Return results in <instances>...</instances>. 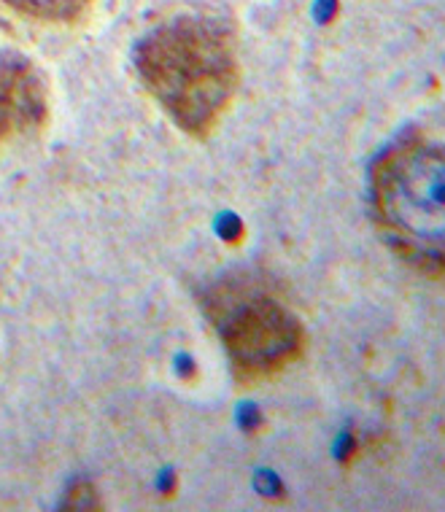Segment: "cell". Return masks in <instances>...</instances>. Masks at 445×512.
I'll return each mask as SVG.
<instances>
[{
  "label": "cell",
  "mask_w": 445,
  "mask_h": 512,
  "mask_svg": "<svg viewBox=\"0 0 445 512\" xmlns=\"http://www.w3.org/2000/svg\"><path fill=\"white\" fill-rule=\"evenodd\" d=\"M135 71L178 130L208 138L241 84L235 27L208 11H178L143 33Z\"/></svg>",
  "instance_id": "cell-1"
},
{
  "label": "cell",
  "mask_w": 445,
  "mask_h": 512,
  "mask_svg": "<svg viewBox=\"0 0 445 512\" xmlns=\"http://www.w3.org/2000/svg\"><path fill=\"white\" fill-rule=\"evenodd\" d=\"M427 133L394 141L370 170V205L383 240L405 265L432 281L443 275L445 157Z\"/></svg>",
  "instance_id": "cell-2"
},
{
  "label": "cell",
  "mask_w": 445,
  "mask_h": 512,
  "mask_svg": "<svg viewBox=\"0 0 445 512\" xmlns=\"http://www.w3.org/2000/svg\"><path fill=\"white\" fill-rule=\"evenodd\" d=\"M203 308L243 386L267 383L300 362L305 327L273 281L254 273L224 275L208 286Z\"/></svg>",
  "instance_id": "cell-3"
},
{
  "label": "cell",
  "mask_w": 445,
  "mask_h": 512,
  "mask_svg": "<svg viewBox=\"0 0 445 512\" xmlns=\"http://www.w3.org/2000/svg\"><path fill=\"white\" fill-rule=\"evenodd\" d=\"M46 114L44 73L6 33H0V146L38 130Z\"/></svg>",
  "instance_id": "cell-4"
},
{
  "label": "cell",
  "mask_w": 445,
  "mask_h": 512,
  "mask_svg": "<svg viewBox=\"0 0 445 512\" xmlns=\"http://www.w3.org/2000/svg\"><path fill=\"white\" fill-rule=\"evenodd\" d=\"M9 9L46 25H76L95 9L98 0H3Z\"/></svg>",
  "instance_id": "cell-5"
}]
</instances>
